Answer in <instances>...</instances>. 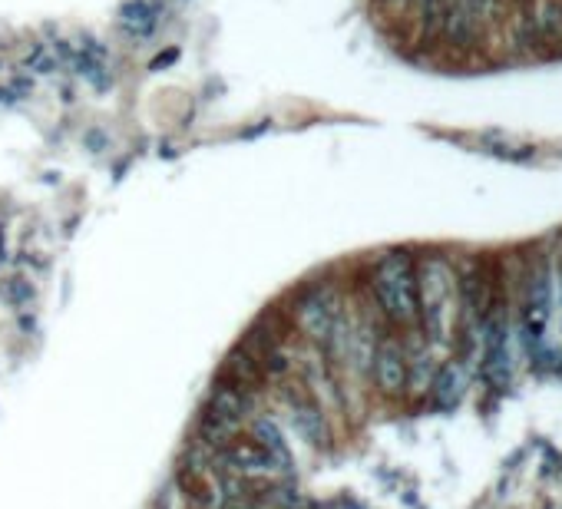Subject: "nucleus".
Listing matches in <instances>:
<instances>
[{
  "label": "nucleus",
  "instance_id": "11",
  "mask_svg": "<svg viewBox=\"0 0 562 509\" xmlns=\"http://www.w3.org/2000/svg\"><path fill=\"white\" fill-rule=\"evenodd\" d=\"M559 7H562V0H559Z\"/></svg>",
  "mask_w": 562,
  "mask_h": 509
},
{
  "label": "nucleus",
  "instance_id": "8",
  "mask_svg": "<svg viewBox=\"0 0 562 509\" xmlns=\"http://www.w3.org/2000/svg\"><path fill=\"white\" fill-rule=\"evenodd\" d=\"M526 10H529V20H533V30H536L539 43H543L546 57L562 53V7H559V0H529Z\"/></svg>",
  "mask_w": 562,
  "mask_h": 509
},
{
  "label": "nucleus",
  "instance_id": "6",
  "mask_svg": "<svg viewBox=\"0 0 562 509\" xmlns=\"http://www.w3.org/2000/svg\"><path fill=\"white\" fill-rule=\"evenodd\" d=\"M470 391V357H450L437 367L434 381H430V404L437 410H453L467 400Z\"/></svg>",
  "mask_w": 562,
  "mask_h": 509
},
{
  "label": "nucleus",
  "instance_id": "9",
  "mask_svg": "<svg viewBox=\"0 0 562 509\" xmlns=\"http://www.w3.org/2000/svg\"><path fill=\"white\" fill-rule=\"evenodd\" d=\"M156 24H159V7L153 0H129V4L120 10V27L136 40L153 34Z\"/></svg>",
  "mask_w": 562,
  "mask_h": 509
},
{
  "label": "nucleus",
  "instance_id": "7",
  "mask_svg": "<svg viewBox=\"0 0 562 509\" xmlns=\"http://www.w3.org/2000/svg\"><path fill=\"white\" fill-rule=\"evenodd\" d=\"M486 37V27L480 24L477 17L470 14L467 7L460 4V0H447V17H443V30H440V40L447 43L453 50H477Z\"/></svg>",
  "mask_w": 562,
  "mask_h": 509
},
{
  "label": "nucleus",
  "instance_id": "10",
  "mask_svg": "<svg viewBox=\"0 0 562 509\" xmlns=\"http://www.w3.org/2000/svg\"><path fill=\"white\" fill-rule=\"evenodd\" d=\"M377 4H381L384 10H394V14L397 10H410V0H377Z\"/></svg>",
  "mask_w": 562,
  "mask_h": 509
},
{
  "label": "nucleus",
  "instance_id": "2",
  "mask_svg": "<svg viewBox=\"0 0 562 509\" xmlns=\"http://www.w3.org/2000/svg\"><path fill=\"white\" fill-rule=\"evenodd\" d=\"M371 298L397 328H417V272L407 252H384L371 268Z\"/></svg>",
  "mask_w": 562,
  "mask_h": 509
},
{
  "label": "nucleus",
  "instance_id": "1",
  "mask_svg": "<svg viewBox=\"0 0 562 509\" xmlns=\"http://www.w3.org/2000/svg\"><path fill=\"white\" fill-rule=\"evenodd\" d=\"M417 272V311L424 338L434 344H450L453 331L460 324V285L457 272L443 255L430 252L420 262H414Z\"/></svg>",
  "mask_w": 562,
  "mask_h": 509
},
{
  "label": "nucleus",
  "instance_id": "3",
  "mask_svg": "<svg viewBox=\"0 0 562 509\" xmlns=\"http://www.w3.org/2000/svg\"><path fill=\"white\" fill-rule=\"evenodd\" d=\"M212 467L225 476H235V480H285L291 460L239 433L235 440L212 450Z\"/></svg>",
  "mask_w": 562,
  "mask_h": 509
},
{
  "label": "nucleus",
  "instance_id": "4",
  "mask_svg": "<svg viewBox=\"0 0 562 509\" xmlns=\"http://www.w3.org/2000/svg\"><path fill=\"white\" fill-rule=\"evenodd\" d=\"M341 311H344L341 291L334 285H315L295 301V324H298V331L305 334L308 344L324 348L334 331V324L341 318Z\"/></svg>",
  "mask_w": 562,
  "mask_h": 509
},
{
  "label": "nucleus",
  "instance_id": "5",
  "mask_svg": "<svg viewBox=\"0 0 562 509\" xmlns=\"http://www.w3.org/2000/svg\"><path fill=\"white\" fill-rule=\"evenodd\" d=\"M371 377L384 397L407 394V351L401 338L381 334V341H377L374 357H371Z\"/></svg>",
  "mask_w": 562,
  "mask_h": 509
}]
</instances>
